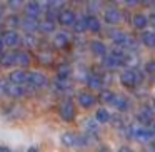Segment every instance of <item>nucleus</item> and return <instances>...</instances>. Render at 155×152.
Returning <instances> with one entry per match:
<instances>
[{"instance_id": "15", "label": "nucleus", "mask_w": 155, "mask_h": 152, "mask_svg": "<svg viewBox=\"0 0 155 152\" xmlns=\"http://www.w3.org/2000/svg\"><path fill=\"white\" fill-rule=\"evenodd\" d=\"M38 25H40V22H38L37 19H28V17H25L24 22H22V29H24L27 34H32V32L38 30Z\"/></svg>"}, {"instance_id": "22", "label": "nucleus", "mask_w": 155, "mask_h": 152, "mask_svg": "<svg viewBox=\"0 0 155 152\" xmlns=\"http://www.w3.org/2000/svg\"><path fill=\"white\" fill-rule=\"evenodd\" d=\"M60 140H62V144H64L65 147H72V145L78 144V137L75 134H72V132H65V134H62Z\"/></svg>"}, {"instance_id": "27", "label": "nucleus", "mask_w": 155, "mask_h": 152, "mask_svg": "<svg viewBox=\"0 0 155 152\" xmlns=\"http://www.w3.org/2000/svg\"><path fill=\"white\" fill-rule=\"evenodd\" d=\"M115 99H117V95H115L112 90H102V94H100V100L102 102L114 105L115 104Z\"/></svg>"}, {"instance_id": "40", "label": "nucleus", "mask_w": 155, "mask_h": 152, "mask_svg": "<svg viewBox=\"0 0 155 152\" xmlns=\"http://www.w3.org/2000/svg\"><path fill=\"white\" fill-rule=\"evenodd\" d=\"M118 152H134V150H132L130 147H125V145H124V147H120V149H118Z\"/></svg>"}, {"instance_id": "44", "label": "nucleus", "mask_w": 155, "mask_h": 152, "mask_svg": "<svg viewBox=\"0 0 155 152\" xmlns=\"http://www.w3.org/2000/svg\"><path fill=\"white\" fill-rule=\"evenodd\" d=\"M152 135H153V137H155V124L152 125Z\"/></svg>"}, {"instance_id": "26", "label": "nucleus", "mask_w": 155, "mask_h": 152, "mask_svg": "<svg viewBox=\"0 0 155 152\" xmlns=\"http://www.w3.org/2000/svg\"><path fill=\"white\" fill-rule=\"evenodd\" d=\"M70 74H72V67L68 64H60L58 65V70H57V77L58 79H65V80H68Z\"/></svg>"}, {"instance_id": "19", "label": "nucleus", "mask_w": 155, "mask_h": 152, "mask_svg": "<svg viewBox=\"0 0 155 152\" xmlns=\"http://www.w3.org/2000/svg\"><path fill=\"white\" fill-rule=\"evenodd\" d=\"M90 49L95 55H98V57H105V55H107V47H105V44L100 40H94L90 44Z\"/></svg>"}, {"instance_id": "45", "label": "nucleus", "mask_w": 155, "mask_h": 152, "mask_svg": "<svg viewBox=\"0 0 155 152\" xmlns=\"http://www.w3.org/2000/svg\"><path fill=\"white\" fill-rule=\"evenodd\" d=\"M148 152H155V147H152V149H148Z\"/></svg>"}, {"instance_id": "38", "label": "nucleus", "mask_w": 155, "mask_h": 152, "mask_svg": "<svg viewBox=\"0 0 155 152\" xmlns=\"http://www.w3.org/2000/svg\"><path fill=\"white\" fill-rule=\"evenodd\" d=\"M125 4H127V7H135V5L138 4V0H127Z\"/></svg>"}, {"instance_id": "25", "label": "nucleus", "mask_w": 155, "mask_h": 152, "mask_svg": "<svg viewBox=\"0 0 155 152\" xmlns=\"http://www.w3.org/2000/svg\"><path fill=\"white\" fill-rule=\"evenodd\" d=\"M38 30L44 32V34H50V32L55 30V22L52 20V19H45L44 22H40V25H38Z\"/></svg>"}, {"instance_id": "24", "label": "nucleus", "mask_w": 155, "mask_h": 152, "mask_svg": "<svg viewBox=\"0 0 155 152\" xmlns=\"http://www.w3.org/2000/svg\"><path fill=\"white\" fill-rule=\"evenodd\" d=\"M142 42L147 47L155 49V30H145L143 35H142Z\"/></svg>"}, {"instance_id": "31", "label": "nucleus", "mask_w": 155, "mask_h": 152, "mask_svg": "<svg viewBox=\"0 0 155 152\" xmlns=\"http://www.w3.org/2000/svg\"><path fill=\"white\" fill-rule=\"evenodd\" d=\"M114 107H117L118 110H125V109L128 107V100L125 97H122V95H117V99H115V104Z\"/></svg>"}, {"instance_id": "39", "label": "nucleus", "mask_w": 155, "mask_h": 152, "mask_svg": "<svg viewBox=\"0 0 155 152\" xmlns=\"http://www.w3.org/2000/svg\"><path fill=\"white\" fill-rule=\"evenodd\" d=\"M148 22L152 24V27H155V14H152L150 17H148Z\"/></svg>"}, {"instance_id": "13", "label": "nucleus", "mask_w": 155, "mask_h": 152, "mask_svg": "<svg viewBox=\"0 0 155 152\" xmlns=\"http://www.w3.org/2000/svg\"><path fill=\"white\" fill-rule=\"evenodd\" d=\"M40 12H42V7L38 2H28L25 5V14H27L28 19H37L40 15Z\"/></svg>"}, {"instance_id": "43", "label": "nucleus", "mask_w": 155, "mask_h": 152, "mask_svg": "<svg viewBox=\"0 0 155 152\" xmlns=\"http://www.w3.org/2000/svg\"><path fill=\"white\" fill-rule=\"evenodd\" d=\"M27 152H38V149H37V147H28Z\"/></svg>"}, {"instance_id": "10", "label": "nucleus", "mask_w": 155, "mask_h": 152, "mask_svg": "<svg viewBox=\"0 0 155 152\" xmlns=\"http://www.w3.org/2000/svg\"><path fill=\"white\" fill-rule=\"evenodd\" d=\"M20 40L22 39L18 37V34L14 32V30H8V32H5V34L2 35V42H4L7 47H15V45L20 44Z\"/></svg>"}, {"instance_id": "23", "label": "nucleus", "mask_w": 155, "mask_h": 152, "mask_svg": "<svg viewBox=\"0 0 155 152\" xmlns=\"http://www.w3.org/2000/svg\"><path fill=\"white\" fill-rule=\"evenodd\" d=\"M95 120L98 122V124H107V122L112 120V115L108 110H105V109H98L97 112H95Z\"/></svg>"}, {"instance_id": "14", "label": "nucleus", "mask_w": 155, "mask_h": 152, "mask_svg": "<svg viewBox=\"0 0 155 152\" xmlns=\"http://www.w3.org/2000/svg\"><path fill=\"white\" fill-rule=\"evenodd\" d=\"M87 85L92 90H100V89L104 87V79L97 74H92V75H88V79H87Z\"/></svg>"}, {"instance_id": "35", "label": "nucleus", "mask_w": 155, "mask_h": 152, "mask_svg": "<svg viewBox=\"0 0 155 152\" xmlns=\"http://www.w3.org/2000/svg\"><path fill=\"white\" fill-rule=\"evenodd\" d=\"M22 22H24V20H20L17 15H12V17H10V24L12 25H22Z\"/></svg>"}, {"instance_id": "8", "label": "nucleus", "mask_w": 155, "mask_h": 152, "mask_svg": "<svg viewBox=\"0 0 155 152\" xmlns=\"http://www.w3.org/2000/svg\"><path fill=\"white\" fill-rule=\"evenodd\" d=\"M132 137L137 142H148L153 135H152V130H148V129H145V127H134Z\"/></svg>"}, {"instance_id": "11", "label": "nucleus", "mask_w": 155, "mask_h": 152, "mask_svg": "<svg viewBox=\"0 0 155 152\" xmlns=\"http://www.w3.org/2000/svg\"><path fill=\"white\" fill-rule=\"evenodd\" d=\"M95 100H97V99H95L94 95L90 94V92H80V94H78V104H80L84 109L94 107V105H95Z\"/></svg>"}, {"instance_id": "17", "label": "nucleus", "mask_w": 155, "mask_h": 152, "mask_svg": "<svg viewBox=\"0 0 155 152\" xmlns=\"http://www.w3.org/2000/svg\"><path fill=\"white\" fill-rule=\"evenodd\" d=\"M132 24H134L135 29H138V30H142V29H145L150 22H148V17L143 14H135L134 19H132Z\"/></svg>"}, {"instance_id": "33", "label": "nucleus", "mask_w": 155, "mask_h": 152, "mask_svg": "<svg viewBox=\"0 0 155 152\" xmlns=\"http://www.w3.org/2000/svg\"><path fill=\"white\" fill-rule=\"evenodd\" d=\"M145 72H147V74L155 75V60H150V62L145 64Z\"/></svg>"}, {"instance_id": "21", "label": "nucleus", "mask_w": 155, "mask_h": 152, "mask_svg": "<svg viewBox=\"0 0 155 152\" xmlns=\"http://www.w3.org/2000/svg\"><path fill=\"white\" fill-rule=\"evenodd\" d=\"M137 117H138V120H140V122L148 124V122H152V119H153V109H150V107H147V105H145V107L138 112Z\"/></svg>"}, {"instance_id": "37", "label": "nucleus", "mask_w": 155, "mask_h": 152, "mask_svg": "<svg viewBox=\"0 0 155 152\" xmlns=\"http://www.w3.org/2000/svg\"><path fill=\"white\" fill-rule=\"evenodd\" d=\"M20 4H22V2H17V0H10V2H8V5H10L12 8H18V7H20Z\"/></svg>"}, {"instance_id": "20", "label": "nucleus", "mask_w": 155, "mask_h": 152, "mask_svg": "<svg viewBox=\"0 0 155 152\" xmlns=\"http://www.w3.org/2000/svg\"><path fill=\"white\" fill-rule=\"evenodd\" d=\"M85 20H87V29H88L90 32H94V34L100 32L102 24H100V20H98L97 17H94V15H88V17H85Z\"/></svg>"}, {"instance_id": "32", "label": "nucleus", "mask_w": 155, "mask_h": 152, "mask_svg": "<svg viewBox=\"0 0 155 152\" xmlns=\"http://www.w3.org/2000/svg\"><path fill=\"white\" fill-rule=\"evenodd\" d=\"M74 29H75V32H85V30H88L87 29V20H85V17L84 19H80V20H77V24L74 25Z\"/></svg>"}, {"instance_id": "18", "label": "nucleus", "mask_w": 155, "mask_h": 152, "mask_svg": "<svg viewBox=\"0 0 155 152\" xmlns=\"http://www.w3.org/2000/svg\"><path fill=\"white\" fill-rule=\"evenodd\" d=\"M54 44H55V47H58V49H65L70 44V37H68L67 34H64V32H58L54 39Z\"/></svg>"}, {"instance_id": "30", "label": "nucleus", "mask_w": 155, "mask_h": 152, "mask_svg": "<svg viewBox=\"0 0 155 152\" xmlns=\"http://www.w3.org/2000/svg\"><path fill=\"white\" fill-rule=\"evenodd\" d=\"M55 87H57V90L64 92V90H68L70 89V82L65 80V79H55Z\"/></svg>"}, {"instance_id": "16", "label": "nucleus", "mask_w": 155, "mask_h": 152, "mask_svg": "<svg viewBox=\"0 0 155 152\" xmlns=\"http://www.w3.org/2000/svg\"><path fill=\"white\" fill-rule=\"evenodd\" d=\"M14 64H17V55L14 52H5L0 55V65L2 67H12Z\"/></svg>"}, {"instance_id": "34", "label": "nucleus", "mask_w": 155, "mask_h": 152, "mask_svg": "<svg viewBox=\"0 0 155 152\" xmlns=\"http://www.w3.org/2000/svg\"><path fill=\"white\" fill-rule=\"evenodd\" d=\"M25 42H27V45H28V47H34V45L37 44V39H35L34 35L27 34V37H25Z\"/></svg>"}, {"instance_id": "3", "label": "nucleus", "mask_w": 155, "mask_h": 152, "mask_svg": "<svg viewBox=\"0 0 155 152\" xmlns=\"http://www.w3.org/2000/svg\"><path fill=\"white\" fill-rule=\"evenodd\" d=\"M58 112H60V117L64 119V120L72 122L75 119V105H74V102L72 100H64L60 104Z\"/></svg>"}, {"instance_id": "47", "label": "nucleus", "mask_w": 155, "mask_h": 152, "mask_svg": "<svg viewBox=\"0 0 155 152\" xmlns=\"http://www.w3.org/2000/svg\"><path fill=\"white\" fill-rule=\"evenodd\" d=\"M0 20H2V14H0Z\"/></svg>"}, {"instance_id": "28", "label": "nucleus", "mask_w": 155, "mask_h": 152, "mask_svg": "<svg viewBox=\"0 0 155 152\" xmlns=\"http://www.w3.org/2000/svg\"><path fill=\"white\" fill-rule=\"evenodd\" d=\"M84 129L87 132H92V134H95V132L98 130V122L95 120V119H87V120L84 122Z\"/></svg>"}, {"instance_id": "5", "label": "nucleus", "mask_w": 155, "mask_h": 152, "mask_svg": "<svg viewBox=\"0 0 155 152\" xmlns=\"http://www.w3.org/2000/svg\"><path fill=\"white\" fill-rule=\"evenodd\" d=\"M28 85L34 89H44L48 85V79L40 72H32L28 74Z\"/></svg>"}, {"instance_id": "2", "label": "nucleus", "mask_w": 155, "mask_h": 152, "mask_svg": "<svg viewBox=\"0 0 155 152\" xmlns=\"http://www.w3.org/2000/svg\"><path fill=\"white\" fill-rule=\"evenodd\" d=\"M125 62H127V59H125V54H122V52H112V54H107L104 57V65L108 69H115L118 65H124Z\"/></svg>"}, {"instance_id": "9", "label": "nucleus", "mask_w": 155, "mask_h": 152, "mask_svg": "<svg viewBox=\"0 0 155 152\" xmlns=\"http://www.w3.org/2000/svg\"><path fill=\"white\" fill-rule=\"evenodd\" d=\"M8 79H10V84H15V85L28 84V74L25 70H14Z\"/></svg>"}, {"instance_id": "6", "label": "nucleus", "mask_w": 155, "mask_h": 152, "mask_svg": "<svg viewBox=\"0 0 155 152\" xmlns=\"http://www.w3.org/2000/svg\"><path fill=\"white\" fill-rule=\"evenodd\" d=\"M137 80H138L137 74H135L134 70H130V69L124 70L122 75H120V84L124 85V87H127V89H134L135 85H137Z\"/></svg>"}, {"instance_id": "1", "label": "nucleus", "mask_w": 155, "mask_h": 152, "mask_svg": "<svg viewBox=\"0 0 155 152\" xmlns=\"http://www.w3.org/2000/svg\"><path fill=\"white\" fill-rule=\"evenodd\" d=\"M110 37L118 47H124V49H134L135 47V39L132 35L125 34V32L114 30V32H110Z\"/></svg>"}, {"instance_id": "41", "label": "nucleus", "mask_w": 155, "mask_h": 152, "mask_svg": "<svg viewBox=\"0 0 155 152\" xmlns=\"http://www.w3.org/2000/svg\"><path fill=\"white\" fill-rule=\"evenodd\" d=\"M0 152H12L8 147H5V145H0Z\"/></svg>"}, {"instance_id": "46", "label": "nucleus", "mask_w": 155, "mask_h": 152, "mask_svg": "<svg viewBox=\"0 0 155 152\" xmlns=\"http://www.w3.org/2000/svg\"><path fill=\"white\" fill-rule=\"evenodd\" d=\"M98 152H107V149H100V150H98Z\"/></svg>"}, {"instance_id": "12", "label": "nucleus", "mask_w": 155, "mask_h": 152, "mask_svg": "<svg viewBox=\"0 0 155 152\" xmlns=\"http://www.w3.org/2000/svg\"><path fill=\"white\" fill-rule=\"evenodd\" d=\"M5 94H7L8 97H12V99H20V97H24V95H25V89H24V85L8 84L7 85V92H5Z\"/></svg>"}, {"instance_id": "36", "label": "nucleus", "mask_w": 155, "mask_h": 152, "mask_svg": "<svg viewBox=\"0 0 155 152\" xmlns=\"http://www.w3.org/2000/svg\"><path fill=\"white\" fill-rule=\"evenodd\" d=\"M7 82H4V80H0V94H5L7 92Z\"/></svg>"}, {"instance_id": "42", "label": "nucleus", "mask_w": 155, "mask_h": 152, "mask_svg": "<svg viewBox=\"0 0 155 152\" xmlns=\"http://www.w3.org/2000/svg\"><path fill=\"white\" fill-rule=\"evenodd\" d=\"M4 47H5V44L2 42V39H0V55L4 54V52H2V50H4Z\"/></svg>"}, {"instance_id": "29", "label": "nucleus", "mask_w": 155, "mask_h": 152, "mask_svg": "<svg viewBox=\"0 0 155 152\" xmlns=\"http://www.w3.org/2000/svg\"><path fill=\"white\" fill-rule=\"evenodd\" d=\"M15 55H17V64L18 65H24V67H25V65H28V64H30V60H32L30 55H28L27 52H17Z\"/></svg>"}, {"instance_id": "7", "label": "nucleus", "mask_w": 155, "mask_h": 152, "mask_svg": "<svg viewBox=\"0 0 155 152\" xmlns=\"http://www.w3.org/2000/svg\"><path fill=\"white\" fill-rule=\"evenodd\" d=\"M104 19H105L107 24L115 25V24H118V22L122 20V12L118 10V8H115V7H110V8H107V10L104 12Z\"/></svg>"}, {"instance_id": "4", "label": "nucleus", "mask_w": 155, "mask_h": 152, "mask_svg": "<svg viewBox=\"0 0 155 152\" xmlns=\"http://www.w3.org/2000/svg\"><path fill=\"white\" fill-rule=\"evenodd\" d=\"M57 20L60 22L62 25H65V27H72V25L77 24V17H75V12H74V10H70V8H64L62 12H58Z\"/></svg>"}]
</instances>
